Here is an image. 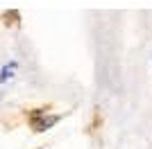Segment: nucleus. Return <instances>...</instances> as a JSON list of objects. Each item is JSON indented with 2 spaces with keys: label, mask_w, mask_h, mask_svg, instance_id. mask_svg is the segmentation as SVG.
Segmentation results:
<instances>
[{
  "label": "nucleus",
  "mask_w": 152,
  "mask_h": 149,
  "mask_svg": "<svg viewBox=\"0 0 152 149\" xmlns=\"http://www.w3.org/2000/svg\"><path fill=\"white\" fill-rule=\"evenodd\" d=\"M57 120H59V115H48V118H45V111H43V108H39V111L30 113V122H32V127H34V131H45V129H50Z\"/></svg>",
  "instance_id": "obj_1"
},
{
  "label": "nucleus",
  "mask_w": 152,
  "mask_h": 149,
  "mask_svg": "<svg viewBox=\"0 0 152 149\" xmlns=\"http://www.w3.org/2000/svg\"><path fill=\"white\" fill-rule=\"evenodd\" d=\"M14 68H16V63H9V66H5V68H2V72H0V81H2V84H5V81L12 77Z\"/></svg>",
  "instance_id": "obj_2"
}]
</instances>
